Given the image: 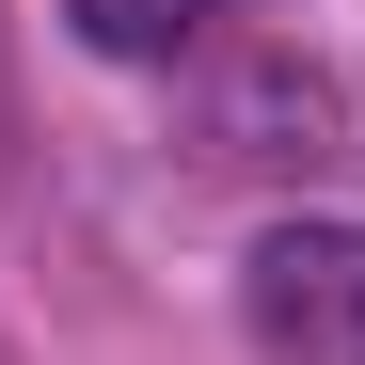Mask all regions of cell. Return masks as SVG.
Wrapping results in <instances>:
<instances>
[{"label": "cell", "mask_w": 365, "mask_h": 365, "mask_svg": "<svg viewBox=\"0 0 365 365\" xmlns=\"http://www.w3.org/2000/svg\"><path fill=\"white\" fill-rule=\"evenodd\" d=\"M64 16H80V48H111V64H175L222 0H64Z\"/></svg>", "instance_id": "7a4b0ae2"}, {"label": "cell", "mask_w": 365, "mask_h": 365, "mask_svg": "<svg viewBox=\"0 0 365 365\" xmlns=\"http://www.w3.org/2000/svg\"><path fill=\"white\" fill-rule=\"evenodd\" d=\"M255 365H365V222H270L238 270Z\"/></svg>", "instance_id": "6da1fadb"}]
</instances>
